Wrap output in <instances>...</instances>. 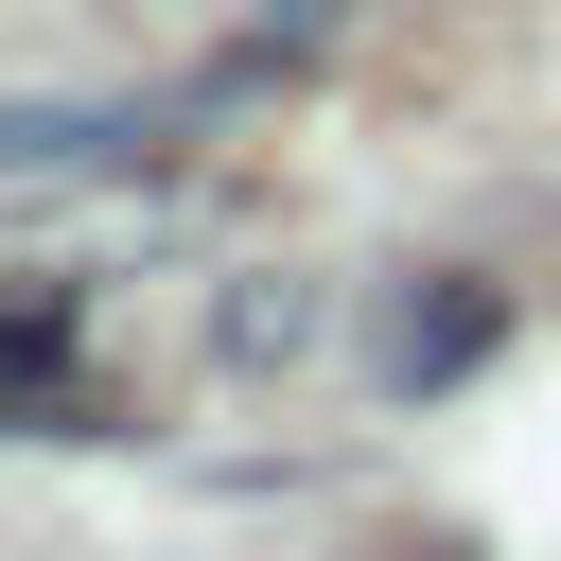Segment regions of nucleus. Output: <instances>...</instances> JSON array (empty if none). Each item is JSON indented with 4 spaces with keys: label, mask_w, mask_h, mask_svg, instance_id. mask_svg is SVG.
I'll return each mask as SVG.
<instances>
[{
    "label": "nucleus",
    "mask_w": 561,
    "mask_h": 561,
    "mask_svg": "<svg viewBox=\"0 0 561 561\" xmlns=\"http://www.w3.org/2000/svg\"><path fill=\"white\" fill-rule=\"evenodd\" d=\"M473 351H491V280H456V263H438V280H403V298H386V386H456Z\"/></svg>",
    "instance_id": "f257e3e1"
},
{
    "label": "nucleus",
    "mask_w": 561,
    "mask_h": 561,
    "mask_svg": "<svg viewBox=\"0 0 561 561\" xmlns=\"http://www.w3.org/2000/svg\"><path fill=\"white\" fill-rule=\"evenodd\" d=\"M193 18H210V70L245 88V70H280V53H333L368 0H193Z\"/></svg>",
    "instance_id": "f03ea898"
},
{
    "label": "nucleus",
    "mask_w": 561,
    "mask_h": 561,
    "mask_svg": "<svg viewBox=\"0 0 561 561\" xmlns=\"http://www.w3.org/2000/svg\"><path fill=\"white\" fill-rule=\"evenodd\" d=\"M421 561H473V543H421Z\"/></svg>",
    "instance_id": "7ed1b4c3"
}]
</instances>
